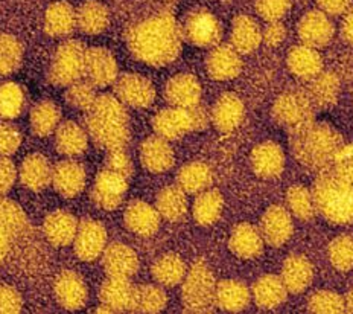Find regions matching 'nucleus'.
<instances>
[{
    "instance_id": "obj_16",
    "label": "nucleus",
    "mask_w": 353,
    "mask_h": 314,
    "mask_svg": "<svg viewBox=\"0 0 353 314\" xmlns=\"http://www.w3.org/2000/svg\"><path fill=\"white\" fill-rule=\"evenodd\" d=\"M205 69L216 81H229L241 74V54L232 45H216L205 58Z\"/></svg>"
},
{
    "instance_id": "obj_29",
    "label": "nucleus",
    "mask_w": 353,
    "mask_h": 314,
    "mask_svg": "<svg viewBox=\"0 0 353 314\" xmlns=\"http://www.w3.org/2000/svg\"><path fill=\"white\" fill-rule=\"evenodd\" d=\"M141 162L146 170L160 174L168 171L174 165V151L166 139L160 136H151L146 139L141 147Z\"/></svg>"
},
{
    "instance_id": "obj_3",
    "label": "nucleus",
    "mask_w": 353,
    "mask_h": 314,
    "mask_svg": "<svg viewBox=\"0 0 353 314\" xmlns=\"http://www.w3.org/2000/svg\"><path fill=\"white\" fill-rule=\"evenodd\" d=\"M290 147L300 165L321 171L341 155L344 141L329 124L312 119L291 130Z\"/></svg>"
},
{
    "instance_id": "obj_41",
    "label": "nucleus",
    "mask_w": 353,
    "mask_h": 314,
    "mask_svg": "<svg viewBox=\"0 0 353 314\" xmlns=\"http://www.w3.org/2000/svg\"><path fill=\"white\" fill-rule=\"evenodd\" d=\"M78 28L88 35H97L105 31L110 23L107 8L97 0H88L77 11Z\"/></svg>"
},
{
    "instance_id": "obj_18",
    "label": "nucleus",
    "mask_w": 353,
    "mask_h": 314,
    "mask_svg": "<svg viewBox=\"0 0 353 314\" xmlns=\"http://www.w3.org/2000/svg\"><path fill=\"white\" fill-rule=\"evenodd\" d=\"M26 226V217L16 203L0 197V264L10 252L12 239L20 235Z\"/></svg>"
},
{
    "instance_id": "obj_40",
    "label": "nucleus",
    "mask_w": 353,
    "mask_h": 314,
    "mask_svg": "<svg viewBox=\"0 0 353 314\" xmlns=\"http://www.w3.org/2000/svg\"><path fill=\"white\" fill-rule=\"evenodd\" d=\"M224 208L223 194L216 189H205L196 195L192 214L195 222L201 226H212L218 222Z\"/></svg>"
},
{
    "instance_id": "obj_2",
    "label": "nucleus",
    "mask_w": 353,
    "mask_h": 314,
    "mask_svg": "<svg viewBox=\"0 0 353 314\" xmlns=\"http://www.w3.org/2000/svg\"><path fill=\"white\" fill-rule=\"evenodd\" d=\"M183 31L171 14H159L131 26L127 45L137 60L151 66H166L180 54Z\"/></svg>"
},
{
    "instance_id": "obj_44",
    "label": "nucleus",
    "mask_w": 353,
    "mask_h": 314,
    "mask_svg": "<svg viewBox=\"0 0 353 314\" xmlns=\"http://www.w3.org/2000/svg\"><path fill=\"white\" fill-rule=\"evenodd\" d=\"M286 204H288L291 215L301 222L312 220L315 214H317V206H315L312 191L301 185H294L288 189V193H286Z\"/></svg>"
},
{
    "instance_id": "obj_48",
    "label": "nucleus",
    "mask_w": 353,
    "mask_h": 314,
    "mask_svg": "<svg viewBox=\"0 0 353 314\" xmlns=\"http://www.w3.org/2000/svg\"><path fill=\"white\" fill-rule=\"evenodd\" d=\"M25 95L20 86L6 83L0 86V116L6 119L16 118L23 110Z\"/></svg>"
},
{
    "instance_id": "obj_34",
    "label": "nucleus",
    "mask_w": 353,
    "mask_h": 314,
    "mask_svg": "<svg viewBox=\"0 0 353 314\" xmlns=\"http://www.w3.org/2000/svg\"><path fill=\"white\" fill-rule=\"evenodd\" d=\"M78 26L77 12L69 3H52L44 16V31L52 37H65Z\"/></svg>"
},
{
    "instance_id": "obj_25",
    "label": "nucleus",
    "mask_w": 353,
    "mask_h": 314,
    "mask_svg": "<svg viewBox=\"0 0 353 314\" xmlns=\"http://www.w3.org/2000/svg\"><path fill=\"white\" fill-rule=\"evenodd\" d=\"M281 277L288 293L299 295L311 286L314 267L303 255H291L283 262Z\"/></svg>"
},
{
    "instance_id": "obj_52",
    "label": "nucleus",
    "mask_w": 353,
    "mask_h": 314,
    "mask_svg": "<svg viewBox=\"0 0 353 314\" xmlns=\"http://www.w3.org/2000/svg\"><path fill=\"white\" fill-rule=\"evenodd\" d=\"M290 10V0H256V11L267 21L281 20Z\"/></svg>"
},
{
    "instance_id": "obj_15",
    "label": "nucleus",
    "mask_w": 353,
    "mask_h": 314,
    "mask_svg": "<svg viewBox=\"0 0 353 314\" xmlns=\"http://www.w3.org/2000/svg\"><path fill=\"white\" fill-rule=\"evenodd\" d=\"M84 77L94 87H107L117 79V63L107 49L93 48L85 52Z\"/></svg>"
},
{
    "instance_id": "obj_47",
    "label": "nucleus",
    "mask_w": 353,
    "mask_h": 314,
    "mask_svg": "<svg viewBox=\"0 0 353 314\" xmlns=\"http://www.w3.org/2000/svg\"><path fill=\"white\" fill-rule=\"evenodd\" d=\"M329 261L340 272L353 268V235H340L329 244Z\"/></svg>"
},
{
    "instance_id": "obj_36",
    "label": "nucleus",
    "mask_w": 353,
    "mask_h": 314,
    "mask_svg": "<svg viewBox=\"0 0 353 314\" xmlns=\"http://www.w3.org/2000/svg\"><path fill=\"white\" fill-rule=\"evenodd\" d=\"M132 296H134V288L131 287L128 277L110 276L102 284L101 301L113 313L131 308Z\"/></svg>"
},
{
    "instance_id": "obj_8",
    "label": "nucleus",
    "mask_w": 353,
    "mask_h": 314,
    "mask_svg": "<svg viewBox=\"0 0 353 314\" xmlns=\"http://www.w3.org/2000/svg\"><path fill=\"white\" fill-rule=\"evenodd\" d=\"M183 39L198 48H215L223 37L219 20L205 10H195L189 14L181 28Z\"/></svg>"
},
{
    "instance_id": "obj_10",
    "label": "nucleus",
    "mask_w": 353,
    "mask_h": 314,
    "mask_svg": "<svg viewBox=\"0 0 353 314\" xmlns=\"http://www.w3.org/2000/svg\"><path fill=\"white\" fill-rule=\"evenodd\" d=\"M127 189L128 177L105 168L104 171L98 174L97 180H94L92 199L99 208L105 210H113L121 204Z\"/></svg>"
},
{
    "instance_id": "obj_6",
    "label": "nucleus",
    "mask_w": 353,
    "mask_h": 314,
    "mask_svg": "<svg viewBox=\"0 0 353 314\" xmlns=\"http://www.w3.org/2000/svg\"><path fill=\"white\" fill-rule=\"evenodd\" d=\"M84 46L78 41L69 40L57 49L49 68L50 83L57 86H70L84 77L85 63Z\"/></svg>"
},
{
    "instance_id": "obj_58",
    "label": "nucleus",
    "mask_w": 353,
    "mask_h": 314,
    "mask_svg": "<svg viewBox=\"0 0 353 314\" xmlns=\"http://www.w3.org/2000/svg\"><path fill=\"white\" fill-rule=\"evenodd\" d=\"M341 35L345 43H349V45L353 46V8L347 11V14H345V17L343 20Z\"/></svg>"
},
{
    "instance_id": "obj_4",
    "label": "nucleus",
    "mask_w": 353,
    "mask_h": 314,
    "mask_svg": "<svg viewBox=\"0 0 353 314\" xmlns=\"http://www.w3.org/2000/svg\"><path fill=\"white\" fill-rule=\"evenodd\" d=\"M130 118L125 104L113 95H101L87 112V133L107 150L123 148L130 139Z\"/></svg>"
},
{
    "instance_id": "obj_56",
    "label": "nucleus",
    "mask_w": 353,
    "mask_h": 314,
    "mask_svg": "<svg viewBox=\"0 0 353 314\" xmlns=\"http://www.w3.org/2000/svg\"><path fill=\"white\" fill-rule=\"evenodd\" d=\"M17 179L16 166L8 157L0 156V197L5 195L12 188Z\"/></svg>"
},
{
    "instance_id": "obj_20",
    "label": "nucleus",
    "mask_w": 353,
    "mask_h": 314,
    "mask_svg": "<svg viewBox=\"0 0 353 314\" xmlns=\"http://www.w3.org/2000/svg\"><path fill=\"white\" fill-rule=\"evenodd\" d=\"M55 297L65 310L75 311L83 308L87 302V287L83 277L73 270H65L55 281Z\"/></svg>"
},
{
    "instance_id": "obj_51",
    "label": "nucleus",
    "mask_w": 353,
    "mask_h": 314,
    "mask_svg": "<svg viewBox=\"0 0 353 314\" xmlns=\"http://www.w3.org/2000/svg\"><path fill=\"white\" fill-rule=\"evenodd\" d=\"M21 144L20 131L12 124H0V156L8 157L17 151Z\"/></svg>"
},
{
    "instance_id": "obj_39",
    "label": "nucleus",
    "mask_w": 353,
    "mask_h": 314,
    "mask_svg": "<svg viewBox=\"0 0 353 314\" xmlns=\"http://www.w3.org/2000/svg\"><path fill=\"white\" fill-rule=\"evenodd\" d=\"M156 208L161 218L169 222H180L188 213V199L183 189L175 186H166L157 195Z\"/></svg>"
},
{
    "instance_id": "obj_45",
    "label": "nucleus",
    "mask_w": 353,
    "mask_h": 314,
    "mask_svg": "<svg viewBox=\"0 0 353 314\" xmlns=\"http://www.w3.org/2000/svg\"><path fill=\"white\" fill-rule=\"evenodd\" d=\"M166 306L165 291L157 286H143L134 290L131 310L139 313H160Z\"/></svg>"
},
{
    "instance_id": "obj_55",
    "label": "nucleus",
    "mask_w": 353,
    "mask_h": 314,
    "mask_svg": "<svg viewBox=\"0 0 353 314\" xmlns=\"http://www.w3.org/2000/svg\"><path fill=\"white\" fill-rule=\"evenodd\" d=\"M286 39V28L283 23H281V20H274V21H268L267 26L263 28L262 31V41L268 46H279L281 43H283Z\"/></svg>"
},
{
    "instance_id": "obj_9",
    "label": "nucleus",
    "mask_w": 353,
    "mask_h": 314,
    "mask_svg": "<svg viewBox=\"0 0 353 314\" xmlns=\"http://www.w3.org/2000/svg\"><path fill=\"white\" fill-rule=\"evenodd\" d=\"M114 93L125 106L145 108L152 104L156 89L148 78L137 74H125L114 81Z\"/></svg>"
},
{
    "instance_id": "obj_31",
    "label": "nucleus",
    "mask_w": 353,
    "mask_h": 314,
    "mask_svg": "<svg viewBox=\"0 0 353 314\" xmlns=\"http://www.w3.org/2000/svg\"><path fill=\"white\" fill-rule=\"evenodd\" d=\"M216 306L223 311L239 313L244 311L252 301V291L241 281H221L216 284Z\"/></svg>"
},
{
    "instance_id": "obj_46",
    "label": "nucleus",
    "mask_w": 353,
    "mask_h": 314,
    "mask_svg": "<svg viewBox=\"0 0 353 314\" xmlns=\"http://www.w3.org/2000/svg\"><path fill=\"white\" fill-rule=\"evenodd\" d=\"M23 48L10 34H0V75H10L20 68Z\"/></svg>"
},
{
    "instance_id": "obj_22",
    "label": "nucleus",
    "mask_w": 353,
    "mask_h": 314,
    "mask_svg": "<svg viewBox=\"0 0 353 314\" xmlns=\"http://www.w3.org/2000/svg\"><path fill=\"white\" fill-rule=\"evenodd\" d=\"M265 239L261 230L250 223L234 226L229 239L230 251L242 259H254L263 252Z\"/></svg>"
},
{
    "instance_id": "obj_38",
    "label": "nucleus",
    "mask_w": 353,
    "mask_h": 314,
    "mask_svg": "<svg viewBox=\"0 0 353 314\" xmlns=\"http://www.w3.org/2000/svg\"><path fill=\"white\" fill-rule=\"evenodd\" d=\"M212 181V170L203 162H190L176 174V185L186 194H200L210 188Z\"/></svg>"
},
{
    "instance_id": "obj_17",
    "label": "nucleus",
    "mask_w": 353,
    "mask_h": 314,
    "mask_svg": "<svg viewBox=\"0 0 353 314\" xmlns=\"http://www.w3.org/2000/svg\"><path fill=\"white\" fill-rule=\"evenodd\" d=\"M250 160H252V168L256 176L265 180L282 176L285 170V153L281 145L273 141L256 145Z\"/></svg>"
},
{
    "instance_id": "obj_24",
    "label": "nucleus",
    "mask_w": 353,
    "mask_h": 314,
    "mask_svg": "<svg viewBox=\"0 0 353 314\" xmlns=\"http://www.w3.org/2000/svg\"><path fill=\"white\" fill-rule=\"evenodd\" d=\"M125 224L127 228L134 232L136 235L141 237H151L159 230L160 218L157 208H152L151 204L136 200L128 204L127 210H125Z\"/></svg>"
},
{
    "instance_id": "obj_26",
    "label": "nucleus",
    "mask_w": 353,
    "mask_h": 314,
    "mask_svg": "<svg viewBox=\"0 0 353 314\" xmlns=\"http://www.w3.org/2000/svg\"><path fill=\"white\" fill-rule=\"evenodd\" d=\"M102 266L108 276L130 277L137 272L139 259L131 247L125 244H112L102 253Z\"/></svg>"
},
{
    "instance_id": "obj_59",
    "label": "nucleus",
    "mask_w": 353,
    "mask_h": 314,
    "mask_svg": "<svg viewBox=\"0 0 353 314\" xmlns=\"http://www.w3.org/2000/svg\"><path fill=\"white\" fill-rule=\"evenodd\" d=\"M344 304H345V311L353 313V288L344 296Z\"/></svg>"
},
{
    "instance_id": "obj_42",
    "label": "nucleus",
    "mask_w": 353,
    "mask_h": 314,
    "mask_svg": "<svg viewBox=\"0 0 353 314\" xmlns=\"http://www.w3.org/2000/svg\"><path fill=\"white\" fill-rule=\"evenodd\" d=\"M152 276L161 286L175 287L185 279L186 266L179 255L168 253L154 262Z\"/></svg>"
},
{
    "instance_id": "obj_53",
    "label": "nucleus",
    "mask_w": 353,
    "mask_h": 314,
    "mask_svg": "<svg viewBox=\"0 0 353 314\" xmlns=\"http://www.w3.org/2000/svg\"><path fill=\"white\" fill-rule=\"evenodd\" d=\"M105 168H108V170H112V171L119 173L125 177H130V174L132 171L131 159L128 157L127 153L123 151V148L108 150L107 166Z\"/></svg>"
},
{
    "instance_id": "obj_43",
    "label": "nucleus",
    "mask_w": 353,
    "mask_h": 314,
    "mask_svg": "<svg viewBox=\"0 0 353 314\" xmlns=\"http://www.w3.org/2000/svg\"><path fill=\"white\" fill-rule=\"evenodd\" d=\"M60 108L50 101H40L39 104L34 106L31 116H29L34 133L41 137L55 133V130L60 126Z\"/></svg>"
},
{
    "instance_id": "obj_27",
    "label": "nucleus",
    "mask_w": 353,
    "mask_h": 314,
    "mask_svg": "<svg viewBox=\"0 0 353 314\" xmlns=\"http://www.w3.org/2000/svg\"><path fill=\"white\" fill-rule=\"evenodd\" d=\"M52 176L54 166L39 153L28 156L19 171L20 181L23 184V186L31 189V191H41V189L49 186L52 184Z\"/></svg>"
},
{
    "instance_id": "obj_11",
    "label": "nucleus",
    "mask_w": 353,
    "mask_h": 314,
    "mask_svg": "<svg viewBox=\"0 0 353 314\" xmlns=\"http://www.w3.org/2000/svg\"><path fill=\"white\" fill-rule=\"evenodd\" d=\"M259 230L265 243L271 247H282L285 243H288L294 232L291 213L279 204L270 206L261 218Z\"/></svg>"
},
{
    "instance_id": "obj_7",
    "label": "nucleus",
    "mask_w": 353,
    "mask_h": 314,
    "mask_svg": "<svg viewBox=\"0 0 353 314\" xmlns=\"http://www.w3.org/2000/svg\"><path fill=\"white\" fill-rule=\"evenodd\" d=\"M273 118L279 126L294 130L314 119V104L307 93H282L273 106Z\"/></svg>"
},
{
    "instance_id": "obj_32",
    "label": "nucleus",
    "mask_w": 353,
    "mask_h": 314,
    "mask_svg": "<svg viewBox=\"0 0 353 314\" xmlns=\"http://www.w3.org/2000/svg\"><path fill=\"white\" fill-rule=\"evenodd\" d=\"M319 49L309 48L306 45L294 46L288 54V68L300 79L309 81L314 77H317L323 70V58L317 52Z\"/></svg>"
},
{
    "instance_id": "obj_5",
    "label": "nucleus",
    "mask_w": 353,
    "mask_h": 314,
    "mask_svg": "<svg viewBox=\"0 0 353 314\" xmlns=\"http://www.w3.org/2000/svg\"><path fill=\"white\" fill-rule=\"evenodd\" d=\"M215 296V276L204 262H196L183 279V305L190 313H210L216 306Z\"/></svg>"
},
{
    "instance_id": "obj_37",
    "label": "nucleus",
    "mask_w": 353,
    "mask_h": 314,
    "mask_svg": "<svg viewBox=\"0 0 353 314\" xmlns=\"http://www.w3.org/2000/svg\"><path fill=\"white\" fill-rule=\"evenodd\" d=\"M88 133L81 128L77 122H63L55 130V145L57 150L64 156L75 157L83 155L87 150Z\"/></svg>"
},
{
    "instance_id": "obj_33",
    "label": "nucleus",
    "mask_w": 353,
    "mask_h": 314,
    "mask_svg": "<svg viewBox=\"0 0 353 314\" xmlns=\"http://www.w3.org/2000/svg\"><path fill=\"white\" fill-rule=\"evenodd\" d=\"M262 29L248 16H238L233 20L230 45L239 54H252L261 46Z\"/></svg>"
},
{
    "instance_id": "obj_30",
    "label": "nucleus",
    "mask_w": 353,
    "mask_h": 314,
    "mask_svg": "<svg viewBox=\"0 0 353 314\" xmlns=\"http://www.w3.org/2000/svg\"><path fill=\"white\" fill-rule=\"evenodd\" d=\"M78 226L79 223L72 214L65 213V210H55L44 220L43 232L54 246L64 247L73 243L78 232Z\"/></svg>"
},
{
    "instance_id": "obj_21",
    "label": "nucleus",
    "mask_w": 353,
    "mask_h": 314,
    "mask_svg": "<svg viewBox=\"0 0 353 314\" xmlns=\"http://www.w3.org/2000/svg\"><path fill=\"white\" fill-rule=\"evenodd\" d=\"M165 97L169 104L174 107L192 108L200 104L201 86L192 75H175L169 79L165 87Z\"/></svg>"
},
{
    "instance_id": "obj_35",
    "label": "nucleus",
    "mask_w": 353,
    "mask_h": 314,
    "mask_svg": "<svg viewBox=\"0 0 353 314\" xmlns=\"http://www.w3.org/2000/svg\"><path fill=\"white\" fill-rule=\"evenodd\" d=\"M340 93V79L332 72H320L317 77L309 79L307 97L314 107L327 108L334 106Z\"/></svg>"
},
{
    "instance_id": "obj_13",
    "label": "nucleus",
    "mask_w": 353,
    "mask_h": 314,
    "mask_svg": "<svg viewBox=\"0 0 353 314\" xmlns=\"http://www.w3.org/2000/svg\"><path fill=\"white\" fill-rule=\"evenodd\" d=\"M152 126L156 130V135L166 139V141H175V139H180L188 135L189 131L195 130L192 110L174 106L154 116Z\"/></svg>"
},
{
    "instance_id": "obj_54",
    "label": "nucleus",
    "mask_w": 353,
    "mask_h": 314,
    "mask_svg": "<svg viewBox=\"0 0 353 314\" xmlns=\"http://www.w3.org/2000/svg\"><path fill=\"white\" fill-rule=\"evenodd\" d=\"M21 310V297L16 288L0 284V313H19Z\"/></svg>"
},
{
    "instance_id": "obj_23",
    "label": "nucleus",
    "mask_w": 353,
    "mask_h": 314,
    "mask_svg": "<svg viewBox=\"0 0 353 314\" xmlns=\"http://www.w3.org/2000/svg\"><path fill=\"white\" fill-rule=\"evenodd\" d=\"M52 185L65 199H73L85 186L84 166L75 160H63L54 166Z\"/></svg>"
},
{
    "instance_id": "obj_57",
    "label": "nucleus",
    "mask_w": 353,
    "mask_h": 314,
    "mask_svg": "<svg viewBox=\"0 0 353 314\" xmlns=\"http://www.w3.org/2000/svg\"><path fill=\"white\" fill-rule=\"evenodd\" d=\"M317 3L327 16H341L350 8V0H317Z\"/></svg>"
},
{
    "instance_id": "obj_19",
    "label": "nucleus",
    "mask_w": 353,
    "mask_h": 314,
    "mask_svg": "<svg viewBox=\"0 0 353 314\" xmlns=\"http://www.w3.org/2000/svg\"><path fill=\"white\" fill-rule=\"evenodd\" d=\"M244 102L234 93L221 95L210 112V121L221 133H230L236 130L244 119Z\"/></svg>"
},
{
    "instance_id": "obj_1",
    "label": "nucleus",
    "mask_w": 353,
    "mask_h": 314,
    "mask_svg": "<svg viewBox=\"0 0 353 314\" xmlns=\"http://www.w3.org/2000/svg\"><path fill=\"white\" fill-rule=\"evenodd\" d=\"M312 195L317 213L334 224L353 223V155L336 157L314 180Z\"/></svg>"
},
{
    "instance_id": "obj_50",
    "label": "nucleus",
    "mask_w": 353,
    "mask_h": 314,
    "mask_svg": "<svg viewBox=\"0 0 353 314\" xmlns=\"http://www.w3.org/2000/svg\"><path fill=\"white\" fill-rule=\"evenodd\" d=\"M94 86L90 83H73L69 86L68 92H65V99L70 106L81 108V110L88 112L93 107L94 101H97V93H94Z\"/></svg>"
},
{
    "instance_id": "obj_12",
    "label": "nucleus",
    "mask_w": 353,
    "mask_h": 314,
    "mask_svg": "<svg viewBox=\"0 0 353 314\" xmlns=\"http://www.w3.org/2000/svg\"><path fill=\"white\" fill-rule=\"evenodd\" d=\"M297 31L303 45L314 49H321L327 46L330 40L334 39L335 26L326 12L311 11L301 17Z\"/></svg>"
},
{
    "instance_id": "obj_28",
    "label": "nucleus",
    "mask_w": 353,
    "mask_h": 314,
    "mask_svg": "<svg viewBox=\"0 0 353 314\" xmlns=\"http://www.w3.org/2000/svg\"><path fill=\"white\" fill-rule=\"evenodd\" d=\"M252 297L259 308L274 310L285 304L288 297V290H286L281 276L265 275L253 284Z\"/></svg>"
},
{
    "instance_id": "obj_49",
    "label": "nucleus",
    "mask_w": 353,
    "mask_h": 314,
    "mask_svg": "<svg viewBox=\"0 0 353 314\" xmlns=\"http://www.w3.org/2000/svg\"><path fill=\"white\" fill-rule=\"evenodd\" d=\"M307 311L325 313V314L344 313L345 311L344 297L335 293V291H329V290L315 291L307 301Z\"/></svg>"
},
{
    "instance_id": "obj_14",
    "label": "nucleus",
    "mask_w": 353,
    "mask_h": 314,
    "mask_svg": "<svg viewBox=\"0 0 353 314\" xmlns=\"http://www.w3.org/2000/svg\"><path fill=\"white\" fill-rule=\"evenodd\" d=\"M107 247V230L99 222L84 220L78 226L77 237L73 239V249L78 258L93 261L104 253Z\"/></svg>"
}]
</instances>
